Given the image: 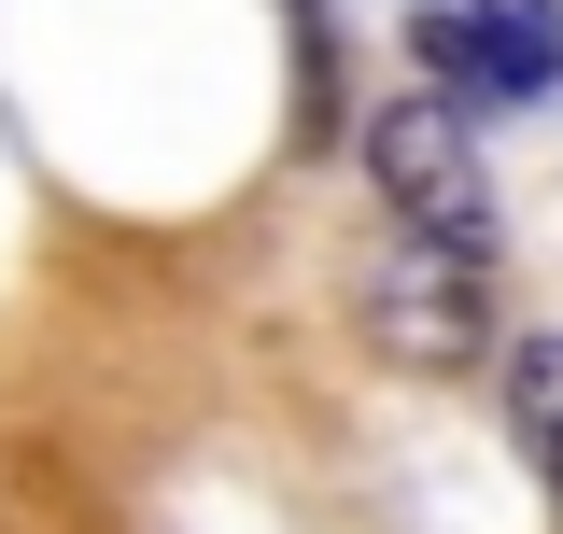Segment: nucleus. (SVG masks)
Instances as JSON below:
<instances>
[{
    "label": "nucleus",
    "instance_id": "obj_2",
    "mask_svg": "<svg viewBox=\"0 0 563 534\" xmlns=\"http://www.w3.org/2000/svg\"><path fill=\"white\" fill-rule=\"evenodd\" d=\"M409 57L451 85V113H493V99H550L563 85V0H422Z\"/></svg>",
    "mask_w": 563,
    "mask_h": 534
},
{
    "label": "nucleus",
    "instance_id": "obj_4",
    "mask_svg": "<svg viewBox=\"0 0 563 534\" xmlns=\"http://www.w3.org/2000/svg\"><path fill=\"white\" fill-rule=\"evenodd\" d=\"M507 436L536 450V478L563 492V324H507Z\"/></svg>",
    "mask_w": 563,
    "mask_h": 534
},
{
    "label": "nucleus",
    "instance_id": "obj_1",
    "mask_svg": "<svg viewBox=\"0 0 563 534\" xmlns=\"http://www.w3.org/2000/svg\"><path fill=\"white\" fill-rule=\"evenodd\" d=\"M352 141H366V183H380V211H395L409 240L493 254V169H479V141H465L451 99H380Z\"/></svg>",
    "mask_w": 563,
    "mask_h": 534
},
{
    "label": "nucleus",
    "instance_id": "obj_3",
    "mask_svg": "<svg viewBox=\"0 0 563 534\" xmlns=\"http://www.w3.org/2000/svg\"><path fill=\"white\" fill-rule=\"evenodd\" d=\"M493 254H451V240H409V254L366 281V324H380V352L395 366H479V352H507V324H493Z\"/></svg>",
    "mask_w": 563,
    "mask_h": 534
}]
</instances>
